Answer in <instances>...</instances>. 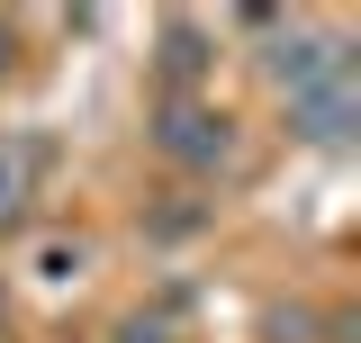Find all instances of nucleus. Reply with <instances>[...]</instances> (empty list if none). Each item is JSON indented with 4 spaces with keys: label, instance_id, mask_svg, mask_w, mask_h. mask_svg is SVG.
<instances>
[{
    "label": "nucleus",
    "instance_id": "nucleus-1",
    "mask_svg": "<svg viewBox=\"0 0 361 343\" xmlns=\"http://www.w3.org/2000/svg\"><path fill=\"white\" fill-rule=\"evenodd\" d=\"M154 154L180 172H199V181H217L235 163V118L208 109V100H163V118H154Z\"/></svg>",
    "mask_w": 361,
    "mask_h": 343
},
{
    "label": "nucleus",
    "instance_id": "nucleus-2",
    "mask_svg": "<svg viewBox=\"0 0 361 343\" xmlns=\"http://www.w3.org/2000/svg\"><path fill=\"white\" fill-rule=\"evenodd\" d=\"M27 181H37V145H0V226L18 217V199H27Z\"/></svg>",
    "mask_w": 361,
    "mask_h": 343
},
{
    "label": "nucleus",
    "instance_id": "nucleus-3",
    "mask_svg": "<svg viewBox=\"0 0 361 343\" xmlns=\"http://www.w3.org/2000/svg\"><path fill=\"white\" fill-rule=\"evenodd\" d=\"M37 280H45V289H63V280H82V244H63V235H45V244H37Z\"/></svg>",
    "mask_w": 361,
    "mask_h": 343
},
{
    "label": "nucleus",
    "instance_id": "nucleus-4",
    "mask_svg": "<svg viewBox=\"0 0 361 343\" xmlns=\"http://www.w3.org/2000/svg\"><path fill=\"white\" fill-rule=\"evenodd\" d=\"M0 73H9V28H0Z\"/></svg>",
    "mask_w": 361,
    "mask_h": 343
}]
</instances>
